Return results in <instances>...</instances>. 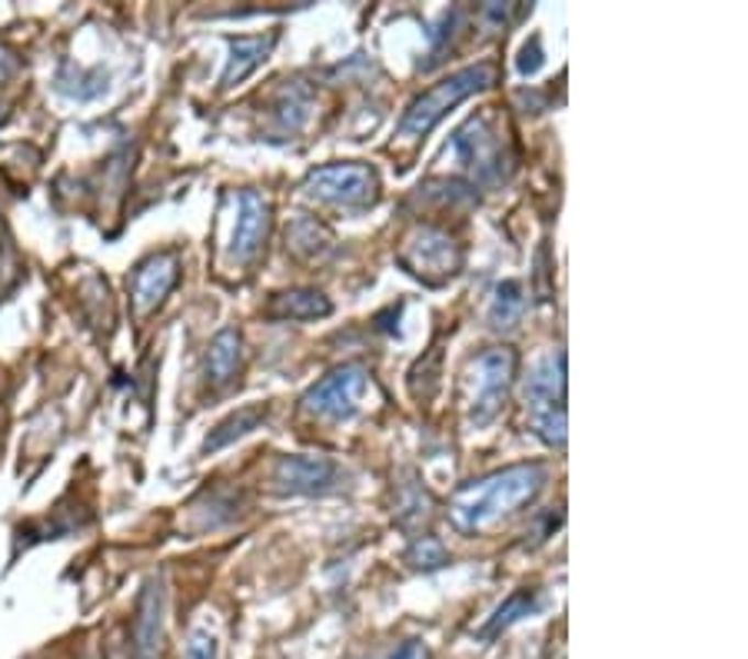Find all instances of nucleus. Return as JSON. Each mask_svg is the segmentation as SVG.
<instances>
[{"label": "nucleus", "instance_id": "obj_6", "mask_svg": "<svg viewBox=\"0 0 748 659\" xmlns=\"http://www.w3.org/2000/svg\"><path fill=\"white\" fill-rule=\"evenodd\" d=\"M453 150L482 183H495L506 177V141L499 137L489 114H479L466 127H459L453 137Z\"/></svg>", "mask_w": 748, "mask_h": 659}, {"label": "nucleus", "instance_id": "obj_9", "mask_svg": "<svg viewBox=\"0 0 748 659\" xmlns=\"http://www.w3.org/2000/svg\"><path fill=\"white\" fill-rule=\"evenodd\" d=\"M164 583L147 580L141 593V606L134 616V659H160L164 649Z\"/></svg>", "mask_w": 748, "mask_h": 659}, {"label": "nucleus", "instance_id": "obj_12", "mask_svg": "<svg viewBox=\"0 0 748 659\" xmlns=\"http://www.w3.org/2000/svg\"><path fill=\"white\" fill-rule=\"evenodd\" d=\"M270 320H320V316H330L333 313V303L326 293L320 290H310V287H293V290H283V293H273L267 310H264Z\"/></svg>", "mask_w": 748, "mask_h": 659}, {"label": "nucleus", "instance_id": "obj_21", "mask_svg": "<svg viewBox=\"0 0 748 659\" xmlns=\"http://www.w3.org/2000/svg\"><path fill=\"white\" fill-rule=\"evenodd\" d=\"M187 659H220V643L210 629H193L187 643Z\"/></svg>", "mask_w": 748, "mask_h": 659}, {"label": "nucleus", "instance_id": "obj_18", "mask_svg": "<svg viewBox=\"0 0 748 659\" xmlns=\"http://www.w3.org/2000/svg\"><path fill=\"white\" fill-rule=\"evenodd\" d=\"M526 310V290L520 280H503L492 290V303H489V326L495 330H510L516 326V320Z\"/></svg>", "mask_w": 748, "mask_h": 659}, {"label": "nucleus", "instance_id": "obj_10", "mask_svg": "<svg viewBox=\"0 0 748 659\" xmlns=\"http://www.w3.org/2000/svg\"><path fill=\"white\" fill-rule=\"evenodd\" d=\"M267 231H270V203L257 190H246L239 197V216H236L230 254L239 264H246L249 257L260 250V244L267 241Z\"/></svg>", "mask_w": 748, "mask_h": 659}, {"label": "nucleus", "instance_id": "obj_19", "mask_svg": "<svg viewBox=\"0 0 748 659\" xmlns=\"http://www.w3.org/2000/svg\"><path fill=\"white\" fill-rule=\"evenodd\" d=\"M536 423V433L546 439L549 447H562L566 444V410L562 406H549V410H539L533 416Z\"/></svg>", "mask_w": 748, "mask_h": 659}, {"label": "nucleus", "instance_id": "obj_8", "mask_svg": "<svg viewBox=\"0 0 748 659\" xmlns=\"http://www.w3.org/2000/svg\"><path fill=\"white\" fill-rule=\"evenodd\" d=\"M273 483L283 493H326L339 483V467L326 457L293 454L277 460Z\"/></svg>", "mask_w": 748, "mask_h": 659}, {"label": "nucleus", "instance_id": "obj_7", "mask_svg": "<svg viewBox=\"0 0 748 659\" xmlns=\"http://www.w3.org/2000/svg\"><path fill=\"white\" fill-rule=\"evenodd\" d=\"M366 390V367L346 364L330 370L320 383H313L303 396V410L326 416V420H349L356 413V403Z\"/></svg>", "mask_w": 748, "mask_h": 659}, {"label": "nucleus", "instance_id": "obj_1", "mask_svg": "<svg viewBox=\"0 0 748 659\" xmlns=\"http://www.w3.org/2000/svg\"><path fill=\"white\" fill-rule=\"evenodd\" d=\"M543 483H546L543 463H520V467L495 470L482 480L466 483L453 496L449 516L462 533H479L495 520L516 513L523 503H529L543 490Z\"/></svg>", "mask_w": 748, "mask_h": 659}, {"label": "nucleus", "instance_id": "obj_3", "mask_svg": "<svg viewBox=\"0 0 748 659\" xmlns=\"http://www.w3.org/2000/svg\"><path fill=\"white\" fill-rule=\"evenodd\" d=\"M516 350L513 347H492L485 354H479L469 367V387H472V396H469V410H472V423L482 426L489 423L499 406H503L506 400V390L516 377Z\"/></svg>", "mask_w": 748, "mask_h": 659}, {"label": "nucleus", "instance_id": "obj_4", "mask_svg": "<svg viewBox=\"0 0 748 659\" xmlns=\"http://www.w3.org/2000/svg\"><path fill=\"white\" fill-rule=\"evenodd\" d=\"M303 190L336 206H369L380 197V177L369 164H326L303 180Z\"/></svg>", "mask_w": 748, "mask_h": 659}, {"label": "nucleus", "instance_id": "obj_13", "mask_svg": "<svg viewBox=\"0 0 748 659\" xmlns=\"http://www.w3.org/2000/svg\"><path fill=\"white\" fill-rule=\"evenodd\" d=\"M562 390H566V354H556V357H546L543 364H536V370L526 383V403L533 406V413L562 406Z\"/></svg>", "mask_w": 748, "mask_h": 659}, {"label": "nucleus", "instance_id": "obj_11", "mask_svg": "<svg viewBox=\"0 0 748 659\" xmlns=\"http://www.w3.org/2000/svg\"><path fill=\"white\" fill-rule=\"evenodd\" d=\"M177 277H180V264H177L174 254H157L147 264H141L137 273H134V303H137V310L141 313L154 310L174 290Z\"/></svg>", "mask_w": 748, "mask_h": 659}, {"label": "nucleus", "instance_id": "obj_5", "mask_svg": "<svg viewBox=\"0 0 748 659\" xmlns=\"http://www.w3.org/2000/svg\"><path fill=\"white\" fill-rule=\"evenodd\" d=\"M400 264L426 283H443L462 267V250L456 247V241L449 234H443L436 227H416L403 241Z\"/></svg>", "mask_w": 748, "mask_h": 659}, {"label": "nucleus", "instance_id": "obj_14", "mask_svg": "<svg viewBox=\"0 0 748 659\" xmlns=\"http://www.w3.org/2000/svg\"><path fill=\"white\" fill-rule=\"evenodd\" d=\"M273 44H277L273 34L270 37H236L230 44V64L223 70V87H236L239 80H246L249 74H254L267 60V54L273 51Z\"/></svg>", "mask_w": 748, "mask_h": 659}, {"label": "nucleus", "instance_id": "obj_22", "mask_svg": "<svg viewBox=\"0 0 748 659\" xmlns=\"http://www.w3.org/2000/svg\"><path fill=\"white\" fill-rule=\"evenodd\" d=\"M387 659H426V646H423L420 639H406V643H400Z\"/></svg>", "mask_w": 748, "mask_h": 659}, {"label": "nucleus", "instance_id": "obj_16", "mask_svg": "<svg viewBox=\"0 0 748 659\" xmlns=\"http://www.w3.org/2000/svg\"><path fill=\"white\" fill-rule=\"evenodd\" d=\"M264 420H267V406H243V410H236L233 416H226V420L203 439V454L223 450L226 444H233V439H239V436H246V433H254Z\"/></svg>", "mask_w": 748, "mask_h": 659}, {"label": "nucleus", "instance_id": "obj_20", "mask_svg": "<svg viewBox=\"0 0 748 659\" xmlns=\"http://www.w3.org/2000/svg\"><path fill=\"white\" fill-rule=\"evenodd\" d=\"M410 563H413V567H426V570L443 567V563H446V549H443L433 536H423V539H416L413 549H410Z\"/></svg>", "mask_w": 748, "mask_h": 659}, {"label": "nucleus", "instance_id": "obj_17", "mask_svg": "<svg viewBox=\"0 0 748 659\" xmlns=\"http://www.w3.org/2000/svg\"><path fill=\"white\" fill-rule=\"evenodd\" d=\"M536 606H539V593H536V590H516L513 596H506L503 603L495 606V613L485 619V626L479 629V636H482V639L499 636L503 629H510L513 623H520L523 616H529Z\"/></svg>", "mask_w": 748, "mask_h": 659}, {"label": "nucleus", "instance_id": "obj_23", "mask_svg": "<svg viewBox=\"0 0 748 659\" xmlns=\"http://www.w3.org/2000/svg\"><path fill=\"white\" fill-rule=\"evenodd\" d=\"M413 373H429V370H426V367H423V360H420V364H416V367H413ZM426 380H429V390H433V393H436V387H439V380H436V377H426Z\"/></svg>", "mask_w": 748, "mask_h": 659}, {"label": "nucleus", "instance_id": "obj_15", "mask_svg": "<svg viewBox=\"0 0 748 659\" xmlns=\"http://www.w3.org/2000/svg\"><path fill=\"white\" fill-rule=\"evenodd\" d=\"M239 364H243V337L233 326H226L206 347V373L213 383H226V380H233Z\"/></svg>", "mask_w": 748, "mask_h": 659}, {"label": "nucleus", "instance_id": "obj_2", "mask_svg": "<svg viewBox=\"0 0 748 659\" xmlns=\"http://www.w3.org/2000/svg\"><path fill=\"white\" fill-rule=\"evenodd\" d=\"M492 83H495V67L489 60H479L472 67H462L456 74L443 77L439 83H433L429 90H423L406 107V114L400 121V134H406V137L429 134L456 103H462L466 97H472V93H479V90H485Z\"/></svg>", "mask_w": 748, "mask_h": 659}]
</instances>
